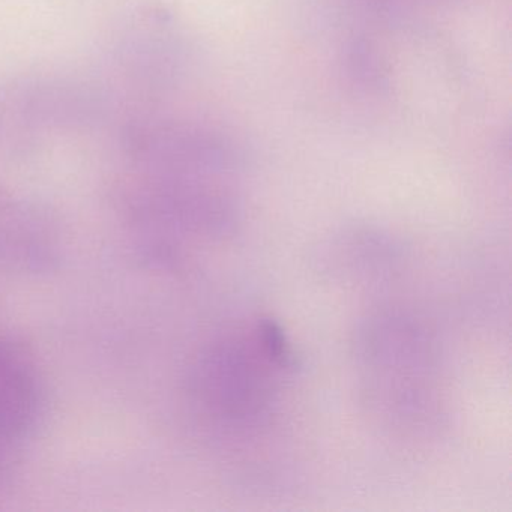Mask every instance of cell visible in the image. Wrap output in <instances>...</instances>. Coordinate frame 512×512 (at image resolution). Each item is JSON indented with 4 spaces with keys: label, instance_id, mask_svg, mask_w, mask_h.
<instances>
[{
    "label": "cell",
    "instance_id": "cell-1",
    "mask_svg": "<svg viewBox=\"0 0 512 512\" xmlns=\"http://www.w3.org/2000/svg\"><path fill=\"white\" fill-rule=\"evenodd\" d=\"M40 388L31 361L0 341V445L26 433L37 418Z\"/></svg>",
    "mask_w": 512,
    "mask_h": 512
}]
</instances>
